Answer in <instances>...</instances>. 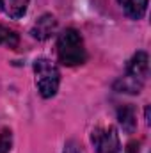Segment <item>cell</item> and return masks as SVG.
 Wrapping results in <instances>:
<instances>
[{"label": "cell", "mask_w": 151, "mask_h": 153, "mask_svg": "<svg viewBox=\"0 0 151 153\" xmlns=\"http://www.w3.org/2000/svg\"><path fill=\"white\" fill-rule=\"evenodd\" d=\"M148 66H150V59H148V53L146 52H137L133 55V59L130 61L128 64V70H126V75L133 76L141 82L146 80L148 76Z\"/></svg>", "instance_id": "obj_4"}, {"label": "cell", "mask_w": 151, "mask_h": 153, "mask_svg": "<svg viewBox=\"0 0 151 153\" xmlns=\"http://www.w3.org/2000/svg\"><path fill=\"white\" fill-rule=\"evenodd\" d=\"M55 29H57V20L52 14H43L32 27V36L39 41H44L55 32Z\"/></svg>", "instance_id": "obj_5"}, {"label": "cell", "mask_w": 151, "mask_h": 153, "mask_svg": "<svg viewBox=\"0 0 151 153\" xmlns=\"http://www.w3.org/2000/svg\"><path fill=\"white\" fill-rule=\"evenodd\" d=\"M29 0H0V11L9 18H21L27 13Z\"/></svg>", "instance_id": "obj_7"}, {"label": "cell", "mask_w": 151, "mask_h": 153, "mask_svg": "<svg viewBox=\"0 0 151 153\" xmlns=\"http://www.w3.org/2000/svg\"><path fill=\"white\" fill-rule=\"evenodd\" d=\"M124 14L132 20H141L148 11V0H117Z\"/></svg>", "instance_id": "obj_6"}, {"label": "cell", "mask_w": 151, "mask_h": 153, "mask_svg": "<svg viewBox=\"0 0 151 153\" xmlns=\"http://www.w3.org/2000/svg\"><path fill=\"white\" fill-rule=\"evenodd\" d=\"M13 146V134L11 130H2L0 132V153H9Z\"/></svg>", "instance_id": "obj_11"}, {"label": "cell", "mask_w": 151, "mask_h": 153, "mask_svg": "<svg viewBox=\"0 0 151 153\" xmlns=\"http://www.w3.org/2000/svg\"><path fill=\"white\" fill-rule=\"evenodd\" d=\"M142 84L144 82H141V80H137V78H133V76H123L117 84H115V87L123 93H139L141 91V87H142Z\"/></svg>", "instance_id": "obj_9"}, {"label": "cell", "mask_w": 151, "mask_h": 153, "mask_svg": "<svg viewBox=\"0 0 151 153\" xmlns=\"http://www.w3.org/2000/svg\"><path fill=\"white\" fill-rule=\"evenodd\" d=\"M126 153H139V144L137 143H130L128 148H126Z\"/></svg>", "instance_id": "obj_13"}, {"label": "cell", "mask_w": 151, "mask_h": 153, "mask_svg": "<svg viewBox=\"0 0 151 153\" xmlns=\"http://www.w3.org/2000/svg\"><path fill=\"white\" fill-rule=\"evenodd\" d=\"M57 57L64 66H78L87 59L82 36L75 29H66L57 39Z\"/></svg>", "instance_id": "obj_1"}, {"label": "cell", "mask_w": 151, "mask_h": 153, "mask_svg": "<svg viewBox=\"0 0 151 153\" xmlns=\"http://www.w3.org/2000/svg\"><path fill=\"white\" fill-rule=\"evenodd\" d=\"M91 141L98 153H121V143L114 126H100L91 134Z\"/></svg>", "instance_id": "obj_3"}, {"label": "cell", "mask_w": 151, "mask_h": 153, "mask_svg": "<svg viewBox=\"0 0 151 153\" xmlns=\"http://www.w3.org/2000/svg\"><path fill=\"white\" fill-rule=\"evenodd\" d=\"M117 119H119L121 128H123L126 134H133V132H135L137 119H135V111H133V107H130V105L121 107V109L117 111Z\"/></svg>", "instance_id": "obj_8"}, {"label": "cell", "mask_w": 151, "mask_h": 153, "mask_svg": "<svg viewBox=\"0 0 151 153\" xmlns=\"http://www.w3.org/2000/svg\"><path fill=\"white\" fill-rule=\"evenodd\" d=\"M0 45H5L9 48H16L18 46V34L14 30L0 25Z\"/></svg>", "instance_id": "obj_10"}, {"label": "cell", "mask_w": 151, "mask_h": 153, "mask_svg": "<svg viewBox=\"0 0 151 153\" xmlns=\"http://www.w3.org/2000/svg\"><path fill=\"white\" fill-rule=\"evenodd\" d=\"M64 153H82V152L76 148V144L70 143V144H66V148H64Z\"/></svg>", "instance_id": "obj_12"}, {"label": "cell", "mask_w": 151, "mask_h": 153, "mask_svg": "<svg viewBox=\"0 0 151 153\" xmlns=\"http://www.w3.org/2000/svg\"><path fill=\"white\" fill-rule=\"evenodd\" d=\"M34 75H36V85L43 98H52L59 91L61 84V73L59 68L50 59H36L34 61Z\"/></svg>", "instance_id": "obj_2"}]
</instances>
